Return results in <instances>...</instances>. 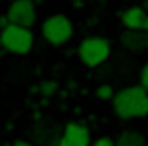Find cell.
<instances>
[{"label":"cell","mask_w":148,"mask_h":146,"mask_svg":"<svg viewBox=\"0 0 148 146\" xmlns=\"http://www.w3.org/2000/svg\"><path fill=\"white\" fill-rule=\"evenodd\" d=\"M0 49H4V47H2V43H0Z\"/></svg>","instance_id":"e0dca14e"},{"label":"cell","mask_w":148,"mask_h":146,"mask_svg":"<svg viewBox=\"0 0 148 146\" xmlns=\"http://www.w3.org/2000/svg\"><path fill=\"white\" fill-rule=\"evenodd\" d=\"M120 22L125 28H137V30H146L148 32V11L144 9V4L125 9L120 15Z\"/></svg>","instance_id":"9c48e42d"},{"label":"cell","mask_w":148,"mask_h":146,"mask_svg":"<svg viewBox=\"0 0 148 146\" xmlns=\"http://www.w3.org/2000/svg\"><path fill=\"white\" fill-rule=\"evenodd\" d=\"M114 88L110 86V84H103V86H99L97 88V97L99 99H103V101H108V99H114Z\"/></svg>","instance_id":"7c38bea8"},{"label":"cell","mask_w":148,"mask_h":146,"mask_svg":"<svg viewBox=\"0 0 148 146\" xmlns=\"http://www.w3.org/2000/svg\"><path fill=\"white\" fill-rule=\"evenodd\" d=\"M15 146H28V142H24V140H17V142H15Z\"/></svg>","instance_id":"9a60e30c"},{"label":"cell","mask_w":148,"mask_h":146,"mask_svg":"<svg viewBox=\"0 0 148 146\" xmlns=\"http://www.w3.org/2000/svg\"><path fill=\"white\" fill-rule=\"evenodd\" d=\"M112 108H114V114L122 120L146 118L148 116V90L142 84L122 88L114 95Z\"/></svg>","instance_id":"6da1fadb"},{"label":"cell","mask_w":148,"mask_h":146,"mask_svg":"<svg viewBox=\"0 0 148 146\" xmlns=\"http://www.w3.org/2000/svg\"><path fill=\"white\" fill-rule=\"evenodd\" d=\"M140 84L148 90V62L142 67V71H140Z\"/></svg>","instance_id":"4fadbf2b"},{"label":"cell","mask_w":148,"mask_h":146,"mask_svg":"<svg viewBox=\"0 0 148 146\" xmlns=\"http://www.w3.org/2000/svg\"><path fill=\"white\" fill-rule=\"evenodd\" d=\"M112 54V45L103 37H86L77 47V56L86 67H101Z\"/></svg>","instance_id":"3957f363"},{"label":"cell","mask_w":148,"mask_h":146,"mask_svg":"<svg viewBox=\"0 0 148 146\" xmlns=\"http://www.w3.org/2000/svg\"><path fill=\"white\" fill-rule=\"evenodd\" d=\"M60 138H62V131L60 127L54 123V120H41L32 127V140L37 144H56L60 146Z\"/></svg>","instance_id":"ba28073f"},{"label":"cell","mask_w":148,"mask_h":146,"mask_svg":"<svg viewBox=\"0 0 148 146\" xmlns=\"http://www.w3.org/2000/svg\"><path fill=\"white\" fill-rule=\"evenodd\" d=\"M0 43L9 54H17L24 56L32 49L34 45V34L28 26H19V24H7L0 30Z\"/></svg>","instance_id":"7a4b0ae2"},{"label":"cell","mask_w":148,"mask_h":146,"mask_svg":"<svg viewBox=\"0 0 148 146\" xmlns=\"http://www.w3.org/2000/svg\"><path fill=\"white\" fill-rule=\"evenodd\" d=\"M39 90H41L43 97H52L56 90H58V84H56L54 80H43V82L39 84Z\"/></svg>","instance_id":"8fae6325"},{"label":"cell","mask_w":148,"mask_h":146,"mask_svg":"<svg viewBox=\"0 0 148 146\" xmlns=\"http://www.w3.org/2000/svg\"><path fill=\"white\" fill-rule=\"evenodd\" d=\"M41 34H43V39L49 45L60 47V45L71 41V37H73V24H71V19L67 15H60V13L49 15L47 19H43Z\"/></svg>","instance_id":"277c9868"},{"label":"cell","mask_w":148,"mask_h":146,"mask_svg":"<svg viewBox=\"0 0 148 146\" xmlns=\"http://www.w3.org/2000/svg\"><path fill=\"white\" fill-rule=\"evenodd\" d=\"M120 45L129 54H142L148 49V32L137 28H125L120 32Z\"/></svg>","instance_id":"52a82bcc"},{"label":"cell","mask_w":148,"mask_h":146,"mask_svg":"<svg viewBox=\"0 0 148 146\" xmlns=\"http://www.w3.org/2000/svg\"><path fill=\"white\" fill-rule=\"evenodd\" d=\"M112 144H116V140H112V138H108V135H103V138L95 140V146H112Z\"/></svg>","instance_id":"5bb4252c"},{"label":"cell","mask_w":148,"mask_h":146,"mask_svg":"<svg viewBox=\"0 0 148 146\" xmlns=\"http://www.w3.org/2000/svg\"><path fill=\"white\" fill-rule=\"evenodd\" d=\"M142 4H144V9L148 11V0H142Z\"/></svg>","instance_id":"2e32d148"},{"label":"cell","mask_w":148,"mask_h":146,"mask_svg":"<svg viewBox=\"0 0 148 146\" xmlns=\"http://www.w3.org/2000/svg\"><path fill=\"white\" fill-rule=\"evenodd\" d=\"M7 15H9V22L19 24V26H28V28H32L34 22H37V9H34L32 0H13Z\"/></svg>","instance_id":"5b68a950"},{"label":"cell","mask_w":148,"mask_h":146,"mask_svg":"<svg viewBox=\"0 0 148 146\" xmlns=\"http://www.w3.org/2000/svg\"><path fill=\"white\" fill-rule=\"evenodd\" d=\"M116 144L118 146H146V135H142L140 131H133V129H127L116 138Z\"/></svg>","instance_id":"30bf717a"},{"label":"cell","mask_w":148,"mask_h":146,"mask_svg":"<svg viewBox=\"0 0 148 146\" xmlns=\"http://www.w3.org/2000/svg\"><path fill=\"white\" fill-rule=\"evenodd\" d=\"M92 142L88 127L79 123H67L62 127V138H60V146H88Z\"/></svg>","instance_id":"8992f818"}]
</instances>
